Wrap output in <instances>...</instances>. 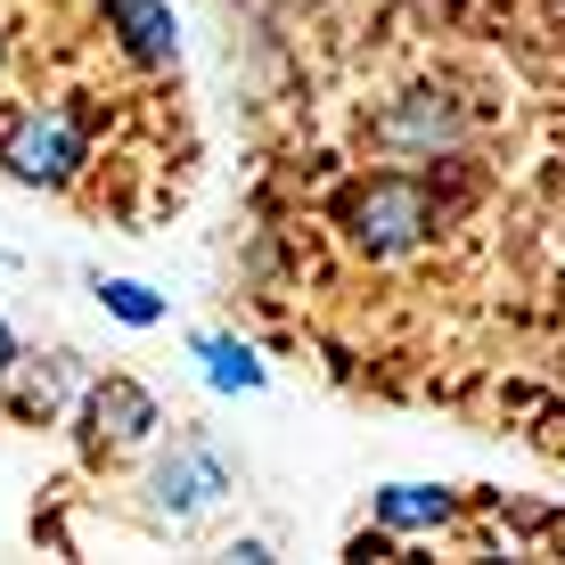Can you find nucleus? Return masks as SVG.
<instances>
[{
    "label": "nucleus",
    "mask_w": 565,
    "mask_h": 565,
    "mask_svg": "<svg viewBox=\"0 0 565 565\" xmlns=\"http://www.w3.org/2000/svg\"><path fill=\"white\" fill-rule=\"evenodd\" d=\"M0 181L156 238L205 181L172 0H0Z\"/></svg>",
    "instance_id": "f257e3e1"
},
{
    "label": "nucleus",
    "mask_w": 565,
    "mask_h": 565,
    "mask_svg": "<svg viewBox=\"0 0 565 565\" xmlns=\"http://www.w3.org/2000/svg\"><path fill=\"white\" fill-rule=\"evenodd\" d=\"M131 483H140V500H124L107 524H124V533H156V541L198 533L205 516H222L230 500H238V467H230L222 435H213L205 418H172L164 435L148 443V459L131 467Z\"/></svg>",
    "instance_id": "f03ea898"
},
{
    "label": "nucleus",
    "mask_w": 565,
    "mask_h": 565,
    "mask_svg": "<svg viewBox=\"0 0 565 565\" xmlns=\"http://www.w3.org/2000/svg\"><path fill=\"white\" fill-rule=\"evenodd\" d=\"M66 426H74V467L99 476V492H107V483H124L131 467L148 459V443L164 435L172 418H164V402H156L131 369H107V377L83 385V402H74Z\"/></svg>",
    "instance_id": "7ed1b4c3"
},
{
    "label": "nucleus",
    "mask_w": 565,
    "mask_h": 565,
    "mask_svg": "<svg viewBox=\"0 0 565 565\" xmlns=\"http://www.w3.org/2000/svg\"><path fill=\"white\" fill-rule=\"evenodd\" d=\"M74 385H90L74 353H25L0 377V426H57Z\"/></svg>",
    "instance_id": "20e7f679"
},
{
    "label": "nucleus",
    "mask_w": 565,
    "mask_h": 565,
    "mask_svg": "<svg viewBox=\"0 0 565 565\" xmlns=\"http://www.w3.org/2000/svg\"><path fill=\"white\" fill-rule=\"evenodd\" d=\"M459 500L467 492H443V483H385V492H369V524H385V533H402L418 550V533L443 541L459 524Z\"/></svg>",
    "instance_id": "39448f33"
},
{
    "label": "nucleus",
    "mask_w": 565,
    "mask_h": 565,
    "mask_svg": "<svg viewBox=\"0 0 565 565\" xmlns=\"http://www.w3.org/2000/svg\"><path fill=\"white\" fill-rule=\"evenodd\" d=\"M189 353L205 361V377L222 385V394H263V385H270V361H255V344H246L238 328H198Z\"/></svg>",
    "instance_id": "423d86ee"
},
{
    "label": "nucleus",
    "mask_w": 565,
    "mask_h": 565,
    "mask_svg": "<svg viewBox=\"0 0 565 565\" xmlns=\"http://www.w3.org/2000/svg\"><path fill=\"white\" fill-rule=\"evenodd\" d=\"M90 287H99V303H107V311H115L124 328H164V320H172V303L156 296L148 279H107V270H99Z\"/></svg>",
    "instance_id": "0eeeda50"
},
{
    "label": "nucleus",
    "mask_w": 565,
    "mask_h": 565,
    "mask_svg": "<svg viewBox=\"0 0 565 565\" xmlns=\"http://www.w3.org/2000/svg\"><path fill=\"white\" fill-rule=\"evenodd\" d=\"M222 557H238V565H270V541H255V533H238Z\"/></svg>",
    "instance_id": "6e6552de"
},
{
    "label": "nucleus",
    "mask_w": 565,
    "mask_h": 565,
    "mask_svg": "<svg viewBox=\"0 0 565 565\" xmlns=\"http://www.w3.org/2000/svg\"><path fill=\"white\" fill-rule=\"evenodd\" d=\"M25 361V344H17V328H9V311H0V377H9V369Z\"/></svg>",
    "instance_id": "1a4fd4ad"
}]
</instances>
